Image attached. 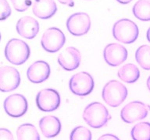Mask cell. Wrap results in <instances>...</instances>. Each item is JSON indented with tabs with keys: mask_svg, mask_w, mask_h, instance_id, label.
<instances>
[{
	"mask_svg": "<svg viewBox=\"0 0 150 140\" xmlns=\"http://www.w3.org/2000/svg\"><path fill=\"white\" fill-rule=\"evenodd\" d=\"M83 118L91 128H100L106 125L111 119V115L103 104L93 102L85 107L83 112Z\"/></svg>",
	"mask_w": 150,
	"mask_h": 140,
	"instance_id": "6da1fadb",
	"label": "cell"
},
{
	"mask_svg": "<svg viewBox=\"0 0 150 140\" xmlns=\"http://www.w3.org/2000/svg\"><path fill=\"white\" fill-rule=\"evenodd\" d=\"M30 48L23 41L17 38L9 40L5 48V56L9 62L21 65L30 57Z\"/></svg>",
	"mask_w": 150,
	"mask_h": 140,
	"instance_id": "7a4b0ae2",
	"label": "cell"
},
{
	"mask_svg": "<svg viewBox=\"0 0 150 140\" xmlns=\"http://www.w3.org/2000/svg\"><path fill=\"white\" fill-rule=\"evenodd\" d=\"M139 34L138 26L128 19H122L115 23L112 35L117 41L124 44H131L137 40Z\"/></svg>",
	"mask_w": 150,
	"mask_h": 140,
	"instance_id": "3957f363",
	"label": "cell"
},
{
	"mask_svg": "<svg viewBox=\"0 0 150 140\" xmlns=\"http://www.w3.org/2000/svg\"><path fill=\"white\" fill-rule=\"evenodd\" d=\"M103 99L110 107H118L127 97V90L124 84L117 80L108 82L103 87Z\"/></svg>",
	"mask_w": 150,
	"mask_h": 140,
	"instance_id": "277c9868",
	"label": "cell"
},
{
	"mask_svg": "<svg viewBox=\"0 0 150 140\" xmlns=\"http://www.w3.org/2000/svg\"><path fill=\"white\" fill-rule=\"evenodd\" d=\"M69 86L71 92L75 95L85 97L90 94L93 90V78L86 72H78L71 77Z\"/></svg>",
	"mask_w": 150,
	"mask_h": 140,
	"instance_id": "5b68a950",
	"label": "cell"
},
{
	"mask_svg": "<svg viewBox=\"0 0 150 140\" xmlns=\"http://www.w3.org/2000/svg\"><path fill=\"white\" fill-rule=\"evenodd\" d=\"M66 42L64 34L59 28L50 27L44 32L41 40L42 48L49 53H56Z\"/></svg>",
	"mask_w": 150,
	"mask_h": 140,
	"instance_id": "8992f818",
	"label": "cell"
},
{
	"mask_svg": "<svg viewBox=\"0 0 150 140\" xmlns=\"http://www.w3.org/2000/svg\"><path fill=\"white\" fill-rule=\"evenodd\" d=\"M149 110L150 106L149 105L140 101H133L123 107L120 117L126 123H134L146 118Z\"/></svg>",
	"mask_w": 150,
	"mask_h": 140,
	"instance_id": "52a82bcc",
	"label": "cell"
},
{
	"mask_svg": "<svg viewBox=\"0 0 150 140\" xmlns=\"http://www.w3.org/2000/svg\"><path fill=\"white\" fill-rule=\"evenodd\" d=\"M36 104L42 111H53L60 105L59 93L53 89L42 90L37 94Z\"/></svg>",
	"mask_w": 150,
	"mask_h": 140,
	"instance_id": "ba28073f",
	"label": "cell"
},
{
	"mask_svg": "<svg viewBox=\"0 0 150 140\" xmlns=\"http://www.w3.org/2000/svg\"><path fill=\"white\" fill-rule=\"evenodd\" d=\"M4 110L8 115L13 118H20L28 111V103L25 97L15 93L6 98L4 100Z\"/></svg>",
	"mask_w": 150,
	"mask_h": 140,
	"instance_id": "9c48e42d",
	"label": "cell"
},
{
	"mask_svg": "<svg viewBox=\"0 0 150 140\" xmlns=\"http://www.w3.org/2000/svg\"><path fill=\"white\" fill-rule=\"evenodd\" d=\"M67 27L69 32L74 36L86 34L91 28V19L84 13L73 14L67 21Z\"/></svg>",
	"mask_w": 150,
	"mask_h": 140,
	"instance_id": "30bf717a",
	"label": "cell"
},
{
	"mask_svg": "<svg viewBox=\"0 0 150 140\" xmlns=\"http://www.w3.org/2000/svg\"><path fill=\"white\" fill-rule=\"evenodd\" d=\"M21 83L20 73L14 67H0V91L10 92L15 90Z\"/></svg>",
	"mask_w": 150,
	"mask_h": 140,
	"instance_id": "8fae6325",
	"label": "cell"
},
{
	"mask_svg": "<svg viewBox=\"0 0 150 140\" xmlns=\"http://www.w3.org/2000/svg\"><path fill=\"white\" fill-rule=\"evenodd\" d=\"M105 62L110 66H118L127 58V51L121 44L112 43L108 44L103 51Z\"/></svg>",
	"mask_w": 150,
	"mask_h": 140,
	"instance_id": "7c38bea8",
	"label": "cell"
},
{
	"mask_svg": "<svg viewBox=\"0 0 150 140\" xmlns=\"http://www.w3.org/2000/svg\"><path fill=\"white\" fill-rule=\"evenodd\" d=\"M81 55L78 49L69 47L62 51L58 56V62L61 67L67 71H73L79 67Z\"/></svg>",
	"mask_w": 150,
	"mask_h": 140,
	"instance_id": "4fadbf2b",
	"label": "cell"
},
{
	"mask_svg": "<svg viewBox=\"0 0 150 140\" xmlns=\"http://www.w3.org/2000/svg\"><path fill=\"white\" fill-rule=\"evenodd\" d=\"M50 75L49 65L45 61L34 62L27 71L28 79L33 83H41L45 81Z\"/></svg>",
	"mask_w": 150,
	"mask_h": 140,
	"instance_id": "5bb4252c",
	"label": "cell"
},
{
	"mask_svg": "<svg viewBox=\"0 0 150 140\" xmlns=\"http://www.w3.org/2000/svg\"><path fill=\"white\" fill-rule=\"evenodd\" d=\"M16 28L21 37L27 39H33L39 31V23L31 16H24L19 20Z\"/></svg>",
	"mask_w": 150,
	"mask_h": 140,
	"instance_id": "9a60e30c",
	"label": "cell"
},
{
	"mask_svg": "<svg viewBox=\"0 0 150 140\" xmlns=\"http://www.w3.org/2000/svg\"><path fill=\"white\" fill-rule=\"evenodd\" d=\"M57 10L54 0H35L33 3L32 11L35 16L42 20L51 18Z\"/></svg>",
	"mask_w": 150,
	"mask_h": 140,
	"instance_id": "2e32d148",
	"label": "cell"
},
{
	"mask_svg": "<svg viewBox=\"0 0 150 140\" xmlns=\"http://www.w3.org/2000/svg\"><path fill=\"white\" fill-rule=\"evenodd\" d=\"M39 127L45 137L53 138L60 132L61 122L57 117L49 115L43 117L40 120Z\"/></svg>",
	"mask_w": 150,
	"mask_h": 140,
	"instance_id": "e0dca14e",
	"label": "cell"
},
{
	"mask_svg": "<svg viewBox=\"0 0 150 140\" xmlns=\"http://www.w3.org/2000/svg\"><path fill=\"white\" fill-rule=\"evenodd\" d=\"M118 77L127 83H134L139 79L140 71L134 64L128 63L122 66L118 71Z\"/></svg>",
	"mask_w": 150,
	"mask_h": 140,
	"instance_id": "ac0fdd59",
	"label": "cell"
},
{
	"mask_svg": "<svg viewBox=\"0 0 150 140\" xmlns=\"http://www.w3.org/2000/svg\"><path fill=\"white\" fill-rule=\"evenodd\" d=\"M17 140H40L37 128L31 124H23L16 130Z\"/></svg>",
	"mask_w": 150,
	"mask_h": 140,
	"instance_id": "d6986e66",
	"label": "cell"
},
{
	"mask_svg": "<svg viewBox=\"0 0 150 140\" xmlns=\"http://www.w3.org/2000/svg\"><path fill=\"white\" fill-rule=\"evenodd\" d=\"M133 13L142 21L150 20V0H138L133 6Z\"/></svg>",
	"mask_w": 150,
	"mask_h": 140,
	"instance_id": "ffe728a7",
	"label": "cell"
},
{
	"mask_svg": "<svg viewBox=\"0 0 150 140\" xmlns=\"http://www.w3.org/2000/svg\"><path fill=\"white\" fill-rule=\"evenodd\" d=\"M131 135L133 140H150V123H138L132 128Z\"/></svg>",
	"mask_w": 150,
	"mask_h": 140,
	"instance_id": "44dd1931",
	"label": "cell"
},
{
	"mask_svg": "<svg viewBox=\"0 0 150 140\" xmlns=\"http://www.w3.org/2000/svg\"><path fill=\"white\" fill-rule=\"evenodd\" d=\"M137 62L141 67L145 70H150V46L142 45L135 53Z\"/></svg>",
	"mask_w": 150,
	"mask_h": 140,
	"instance_id": "7402d4cb",
	"label": "cell"
},
{
	"mask_svg": "<svg viewBox=\"0 0 150 140\" xmlns=\"http://www.w3.org/2000/svg\"><path fill=\"white\" fill-rule=\"evenodd\" d=\"M91 132L84 126H77L70 133V140H91Z\"/></svg>",
	"mask_w": 150,
	"mask_h": 140,
	"instance_id": "603a6c76",
	"label": "cell"
},
{
	"mask_svg": "<svg viewBox=\"0 0 150 140\" xmlns=\"http://www.w3.org/2000/svg\"><path fill=\"white\" fill-rule=\"evenodd\" d=\"M11 15V8L6 0H0V20H6Z\"/></svg>",
	"mask_w": 150,
	"mask_h": 140,
	"instance_id": "cb8c5ba5",
	"label": "cell"
},
{
	"mask_svg": "<svg viewBox=\"0 0 150 140\" xmlns=\"http://www.w3.org/2000/svg\"><path fill=\"white\" fill-rule=\"evenodd\" d=\"M14 9L18 12H24L30 6L31 0H10Z\"/></svg>",
	"mask_w": 150,
	"mask_h": 140,
	"instance_id": "d4e9b609",
	"label": "cell"
},
{
	"mask_svg": "<svg viewBox=\"0 0 150 140\" xmlns=\"http://www.w3.org/2000/svg\"><path fill=\"white\" fill-rule=\"evenodd\" d=\"M0 140H14L13 135L9 129L0 128Z\"/></svg>",
	"mask_w": 150,
	"mask_h": 140,
	"instance_id": "484cf974",
	"label": "cell"
},
{
	"mask_svg": "<svg viewBox=\"0 0 150 140\" xmlns=\"http://www.w3.org/2000/svg\"><path fill=\"white\" fill-rule=\"evenodd\" d=\"M98 140H120L119 138L112 134H105L98 138Z\"/></svg>",
	"mask_w": 150,
	"mask_h": 140,
	"instance_id": "4316f807",
	"label": "cell"
},
{
	"mask_svg": "<svg viewBox=\"0 0 150 140\" xmlns=\"http://www.w3.org/2000/svg\"><path fill=\"white\" fill-rule=\"evenodd\" d=\"M59 2L62 3V4L67 5L69 6L72 7L74 6V0H58Z\"/></svg>",
	"mask_w": 150,
	"mask_h": 140,
	"instance_id": "83f0119b",
	"label": "cell"
},
{
	"mask_svg": "<svg viewBox=\"0 0 150 140\" xmlns=\"http://www.w3.org/2000/svg\"><path fill=\"white\" fill-rule=\"evenodd\" d=\"M117 1L120 4H128L132 0H117Z\"/></svg>",
	"mask_w": 150,
	"mask_h": 140,
	"instance_id": "f1b7e54d",
	"label": "cell"
},
{
	"mask_svg": "<svg viewBox=\"0 0 150 140\" xmlns=\"http://www.w3.org/2000/svg\"><path fill=\"white\" fill-rule=\"evenodd\" d=\"M146 37H147L148 41L150 42V27L149 28V30H147V34H146Z\"/></svg>",
	"mask_w": 150,
	"mask_h": 140,
	"instance_id": "f546056e",
	"label": "cell"
},
{
	"mask_svg": "<svg viewBox=\"0 0 150 140\" xmlns=\"http://www.w3.org/2000/svg\"><path fill=\"white\" fill-rule=\"evenodd\" d=\"M147 87L149 89V90L150 91V76L147 79Z\"/></svg>",
	"mask_w": 150,
	"mask_h": 140,
	"instance_id": "4dcf8cb0",
	"label": "cell"
},
{
	"mask_svg": "<svg viewBox=\"0 0 150 140\" xmlns=\"http://www.w3.org/2000/svg\"><path fill=\"white\" fill-rule=\"evenodd\" d=\"M0 41H1V34H0Z\"/></svg>",
	"mask_w": 150,
	"mask_h": 140,
	"instance_id": "1f68e13d",
	"label": "cell"
}]
</instances>
